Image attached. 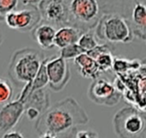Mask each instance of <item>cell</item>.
Masks as SVG:
<instances>
[{"label":"cell","instance_id":"6da1fadb","mask_svg":"<svg viewBox=\"0 0 146 138\" xmlns=\"http://www.w3.org/2000/svg\"><path fill=\"white\" fill-rule=\"evenodd\" d=\"M88 121L86 111L77 101L67 97L50 106L35 121L34 127L40 137H75L77 126Z\"/></svg>","mask_w":146,"mask_h":138},{"label":"cell","instance_id":"7a4b0ae2","mask_svg":"<svg viewBox=\"0 0 146 138\" xmlns=\"http://www.w3.org/2000/svg\"><path fill=\"white\" fill-rule=\"evenodd\" d=\"M44 56L35 49L24 48L15 51L10 58L8 75L16 86L31 83L38 73Z\"/></svg>","mask_w":146,"mask_h":138},{"label":"cell","instance_id":"3957f363","mask_svg":"<svg viewBox=\"0 0 146 138\" xmlns=\"http://www.w3.org/2000/svg\"><path fill=\"white\" fill-rule=\"evenodd\" d=\"M98 39L111 44H127L133 40L134 34L128 20L118 13H104L96 26Z\"/></svg>","mask_w":146,"mask_h":138},{"label":"cell","instance_id":"277c9868","mask_svg":"<svg viewBox=\"0 0 146 138\" xmlns=\"http://www.w3.org/2000/svg\"><path fill=\"white\" fill-rule=\"evenodd\" d=\"M68 25L82 32L92 31L101 17L98 0H67Z\"/></svg>","mask_w":146,"mask_h":138},{"label":"cell","instance_id":"5b68a950","mask_svg":"<svg viewBox=\"0 0 146 138\" xmlns=\"http://www.w3.org/2000/svg\"><path fill=\"white\" fill-rule=\"evenodd\" d=\"M115 131L121 137H139L146 128V118L134 108H124L114 118Z\"/></svg>","mask_w":146,"mask_h":138},{"label":"cell","instance_id":"8992f818","mask_svg":"<svg viewBox=\"0 0 146 138\" xmlns=\"http://www.w3.org/2000/svg\"><path fill=\"white\" fill-rule=\"evenodd\" d=\"M6 25L21 32H32L41 21V15L38 6H26L20 10H13L8 13L4 18Z\"/></svg>","mask_w":146,"mask_h":138},{"label":"cell","instance_id":"52a82bcc","mask_svg":"<svg viewBox=\"0 0 146 138\" xmlns=\"http://www.w3.org/2000/svg\"><path fill=\"white\" fill-rule=\"evenodd\" d=\"M88 96L90 100L96 104L114 107L120 102L122 93L120 92L110 80L98 78L92 80L88 89Z\"/></svg>","mask_w":146,"mask_h":138},{"label":"cell","instance_id":"ba28073f","mask_svg":"<svg viewBox=\"0 0 146 138\" xmlns=\"http://www.w3.org/2000/svg\"><path fill=\"white\" fill-rule=\"evenodd\" d=\"M45 67L50 89L56 92L62 90L68 83L71 76L67 60L61 55L46 57Z\"/></svg>","mask_w":146,"mask_h":138},{"label":"cell","instance_id":"9c48e42d","mask_svg":"<svg viewBox=\"0 0 146 138\" xmlns=\"http://www.w3.org/2000/svg\"><path fill=\"white\" fill-rule=\"evenodd\" d=\"M42 21L59 28L68 25L67 0H40L38 4Z\"/></svg>","mask_w":146,"mask_h":138},{"label":"cell","instance_id":"30bf717a","mask_svg":"<svg viewBox=\"0 0 146 138\" xmlns=\"http://www.w3.org/2000/svg\"><path fill=\"white\" fill-rule=\"evenodd\" d=\"M24 103L19 99L0 104V137L13 130L24 114Z\"/></svg>","mask_w":146,"mask_h":138},{"label":"cell","instance_id":"8fae6325","mask_svg":"<svg viewBox=\"0 0 146 138\" xmlns=\"http://www.w3.org/2000/svg\"><path fill=\"white\" fill-rule=\"evenodd\" d=\"M127 20L134 36L146 41V3L136 0Z\"/></svg>","mask_w":146,"mask_h":138},{"label":"cell","instance_id":"7c38bea8","mask_svg":"<svg viewBox=\"0 0 146 138\" xmlns=\"http://www.w3.org/2000/svg\"><path fill=\"white\" fill-rule=\"evenodd\" d=\"M56 28L46 22L42 21L32 31L33 38L42 50H48L55 47V36Z\"/></svg>","mask_w":146,"mask_h":138},{"label":"cell","instance_id":"4fadbf2b","mask_svg":"<svg viewBox=\"0 0 146 138\" xmlns=\"http://www.w3.org/2000/svg\"><path fill=\"white\" fill-rule=\"evenodd\" d=\"M74 64L80 74L85 79L95 80L102 74L96 60L86 52L81 53L75 57L74 59Z\"/></svg>","mask_w":146,"mask_h":138},{"label":"cell","instance_id":"5bb4252c","mask_svg":"<svg viewBox=\"0 0 146 138\" xmlns=\"http://www.w3.org/2000/svg\"><path fill=\"white\" fill-rule=\"evenodd\" d=\"M82 32H84L70 25L62 26L57 28L55 36V47L62 49L69 44L78 43Z\"/></svg>","mask_w":146,"mask_h":138},{"label":"cell","instance_id":"9a60e30c","mask_svg":"<svg viewBox=\"0 0 146 138\" xmlns=\"http://www.w3.org/2000/svg\"><path fill=\"white\" fill-rule=\"evenodd\" d=\"M25 108H37L42 114L50 107V95L45 88L37 90L30 93L23 102Z\"/></svg>","mask_w":146,"mask_h":138},{"label":"cell","instance_id":"2e32d148","mask_svg":"<svg viewBox=\"0 0 146 138\" xmlns=\"http://www.w3.org/2000/svg\"><path fill=\"white\" fill-rule=\"evenodd\" d=\"M140 67V61L138 60H127L125 58L115 57L112 69L118 74H123L130 69H139Z\"/></svg>","mask_w":146,"mask_h":138},{"label":"cell","instance_id":"e0dca14e","mask_svg":"<svg viewBox=\"0 0 146 138\" xmlns=\"http://www.w3.org/2000/svg\"><path fill=\"white\" fill-rule=\"evenodd\" d=\"M114 55L112 54V48L110 47L102 52H100L95 58L98 67L102 73H107L113 67L114 63Z\"/></svg>","mask_w":146,"mask_h":138},{"label":"cell","instance_id":"ac0fdd59","mask_svg":"<svg viewBox=\"0 0 146 138\" xmlns=\"http://www.w3.org/2000/svg\"><path fill=\"white\" fill-rule=\"evenodd\" d=\"M78 44L85 50V52H87L98 44V38L96 37L95 33L92 32L91 31L84 32L78 40Z\"/></svg>","mask_w":146,"mask_h":138},{"label":"cell","instance_id":"d6986e66","mask_svg":"<svg viewBox=\"0 0 146 138\" xmlns=\"http://www.w3.org/2000/svg\"><path fill=\"white\" fill-rule=\"evenodd\" d=\"M14 89L12 83L6 78L0 77V104L12 101Z\"/></svg>","mask_w":146,"mask_h":138},{"label":"cell","instance_id":"ffe728a7","mask_svg":"<svg viewBox=\"0 0 146 138\" xmlns=\"http://www.w3.org/2000/svg\"><path fill=\"white\" fill-rule=\"evenodd\" d=\"M85 50L78 44V43L69 44L60 49V55L65 60H71L77 57L81 53H84Z\"/></svg>","mask_w":146,"mask_h":138},{"label":"cell","instance_id":"44dd1931","mask_svg":"<svg viewBox=\"0 0 146 138\" xmlns=\"http://www.w3.org/2000/svg\"><path fill=\"white\" fill-rule=\"evenodd\" d=\"M20 0H0V20H4L6 15L16 9Z\"/></svg>","mask_w":146,"mask_h":138},{"label":"cell","instance_id":"7402d4cb","mask_svg":"<svg viewBox=\"0 0 146 138\" xmlns=\"http://www.w3.org/2000/svg\"><path fill=\"white\" fill-rule=\"evenodd\" d=\"M75 137L77 138H93L98 137V135L95 132L87 131H77L75 133Z\"/></svg>","mask_w":146,"mask_h":138},{"label":"cell","instance_id":"603a6c76","mask_svg":"<svg viewBox=\"0 0 146 138\" xmlns=\"http://www.w3.org/2000/svg\"><path fill=\"white\" fill-rule=\"evenodd\" d=\"M3 137L6 138H24V136L22 135V133L17 131H9L7 133L4 134V136Z\"/></svg>","mask_w":146,"mask_h":138},{"label":"cell","instance_id":"cb8c5ba5","mask_svg":"<svg viewBox=\"0 0 146 138\" xmlns=\"http://www.w3.org/2000/svg\"><path fill=\"white\" fill-rule=\"evenodd\" d=\"M24 6H38L40 0H20Z\"/></svg>","mask_w":146,"mask_h":138},{"label":"cell","instance_id":"d4e9b609","mask_svg":"<svg viewBox=\"0 0 146 138\" xmlns=\"http://www.w3.org/2000/svg\"><path fill=\"white\" fill-rule=\"evenodd\" d=\"M2 42H3V34H2V32L0 30V45L2 44Z\"/></svg>","mask_w":146,"mask_h":138}]
</instances>
